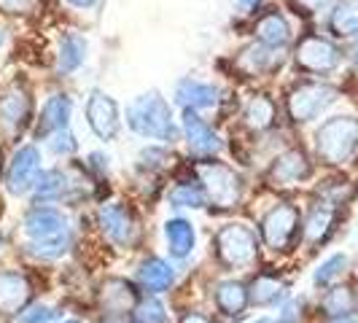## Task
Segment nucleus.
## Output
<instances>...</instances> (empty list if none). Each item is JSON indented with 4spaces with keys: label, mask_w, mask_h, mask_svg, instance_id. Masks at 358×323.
<instances>
[{
    "label": "nucleus",
    "mask_w": 358,
    "mask_h": 323,
    "mask_svg": "<svg viewBox=\"0 0 358 323\" xmlns=\"http://www.w3.org/2000/svg\"><path fill=\"white\" fill-rule=\"evenodd\" d=\"M358 145V119L331 116L315 132V151L326 164H342L353 157Z\"/></svg>",
    "instance_id": "3"
},
{
    "label": "nucleus",
    "mask_w": 358,
    "mask_h": 323,
    "mask_svg": "<svg viewBox=\"0 0 358 323\" xmlns=\"http://www.w3.org/2000/svg\"><path fill=\"white\" fill-rule=\"evenodd\" d=\"M30 116H33V103L24 89L14 87L0 94V129L6 135H19L30 124Z\"/></svg>",
    "instance_id": "15"
},
{
    "label": "nucleus",
    "mask_w": 358,
    "mask_h": 323,
    "mask_svg": "<svg viewBox=\"0 0 358 323\" xmlns=\"http://www.w3.org/2000/svg\"><path fill=\"white\" fill-rule=\"evenodd\" d=\"M65 6H71V8H78V11H94L103 0H62Z\"/></svg>",
    "instance_id": "39"
},
{
    "label": "nucleus",
    "mask_w": 358,
    "mask_h": 323,
    "mask_svg": "<svg viewBox=\"0 0 358 323\" xmlns=\"http://www.w3.org/2000/svg\"><path fill=\"white\" fill-rule=\"evenodd\" d=\"M234 3H237V8H240L243 14H253V17H256V14L262 11V6H264V0H234Z\"/></svg>",
    "instance_id": "38"
},
{
    "label": "nucleus",
    "mask_w": 358,
    "mask_h": 323,
    "mask_svg": "<svg viewBox=\"0 0 358 323\" xmlns=\"http://www.w3.org/2000/svg\"><path fill=\"white\" fill-rule=\"evenodd\" d=\"M73 183L68 178V173L62 170H49L41 173V178L36 183V205H46V202H57V199H68V189Z\"/></svg>",
    "instance_id": "23"
},
{
    "label": "nucleus",
    "mask_w": 358,
    "mask_h": 323,
    "mask_svg": "<svg viewBox=\"0 0 358 323\" xmlns=\"http://www.w3.org/2000/svg\"><path fill=\"white\" fill-rule=\"evenodd\" d=\"M90 167L97 173H108V157L103 154H90Z\"/></svg>",
    "instance_id": "40"
},
{
    "label": "nucleus",
    "mask_w": 358,
    "mask_h": 323,
    "mask_svg": "<svg viewBox=\"0 0 358 323\" xmlns=\"http://www.w3.org/2000/svg\"><path fill=\"white\" fill-rule=\"evenodd\" d=\"M294 62L302 73L326 76V73L340 68L342 52L337 49V43H331L329 38L307 33L305 38H299V43L294 49Z\"/></svg>",
    "instance_id": "6"
},
{
    "label": "nucleus",
    "mask_w": 358,
    "mask_h": 323,
    "mask_svg": "<svg viewBox=\"0 0 358 323\" xmlns=\"http://www.w3.org/2000/svg\"><path fill=\"white\" fill-rule=\"evenodd\" d=\"M221 92L215 84H208V81H199V78H180L176 84V92H173V100L178 103L180 108H192V110H199V108H215L218 106V97Z\"/></svg>",
    "instance_id": "18"
},
{
    "label": "nucleus",
    "mask_w": 358,
    "mask_h": 323,
    "mask_svg": "<svg viewBox=\"0 0 358 323\" xmlns=\"http://www.w3.org/2000/svg\"><path fill=\"white\" fill-rule=\"evenodd\" d=\"M38 178H41V154H38V148L36 145L19 148L11 164H8V173H6L8 194H14V197L27 194L30 189H36Z\"/></svg>",
    "instance_id": "11"
},
{
    "label": "nucleus",
    "mask_w": 358,
    "mask_h": 323,
    "mask_svg": "<svg viewBox=\"0 0 358 323\" xmlns=\"http://www.w3.org/2000/svg\"><path fill=\"white\" fill-rule=\"evenodd\" d=\"M345 267H348V256H345V253H334V256H329L321 267H318L315 278H313V280H315V286H329L334 278H340L342 272H345Z\"/></svg>",
    "instance_id": "32"
},
{
    "label": "nucleus",
    "mask_w": 358,
    "mask_h": 323,
    "mask_svg": "<svg viewBox=\"0 0 358 323\" xmlns=\"http://www.w3.org/2000/svg\"><path fill=\"white\" fill-rule=\"evenodd\" d=\"M340 97V92L329 84L321 81H302L294 89L288 92L286 97V110L288 119L294 124H307L313 119H318L329 106H334Z\"/></svg>",
    "instance_id": "5"
},
{
    "label": "nucleus",
    "mask_w": 358,
    "mask_h": 323,
    "mask_svg": "<svg viewBox=\"0 0 358 323\" xmlns=\"http://www.w3.org/2000/svg\"><path fill=\"white\" fill-rule=\"evenodd\" d=\"M71 110H73V103L68 94H52V97L43 103L41 116H38V122H36L38 141L52 138L54 132H59V129H68V127H71Z\"/></svg>",
    "instance_id": "17"
},
{
    "label": "nucleus",
    "mask_w": 358,
    "mask_h": 323,
    "mask_svg": "<svg viewBox=\"0 0 358 323\" xmlns=\"http://www.w3.org/2000/svg\"><path fill=\"white\" fill-rule=\"evenodd\" d=\"M30 280L22 272H0V313L3 315H19L30 302Z\"/></svg>",
    "instance_id": "20"
},
{
    "label": "nucleus",
    "mask_w": 358,
    "mask_h": 323,
    "mask_svg": "<svg viewBox=\"0 0 358 323\" xmlns=\"http://www.w3.org/2000/svg\"><path fill=\"white\" fill-rule=\"evenodd\" d=\"M90 52V43L81 33H65L59 38V49H57V71L59 76H71L76 73Z\"/></svg>",
    "instance_id": "21"
},
{
    "label": "nucleus",
    "mask_w": 358,
    "mask_h": 323,
    "mask_svg": "<svg viewBox=\"0 0 358 323\" xmlns=\"http://www.w3.org/2000/svg\"><path fill=\"white\" fill-rule=\"evenodd\" d=\"M138 280H141L143 288L159 294V291H167L170 283H173V269H170L167 261H162V259H148L138 269Z\"/></svg>",
    "instance_id": "27"
},
{
    "label": "nucleus",
    "mask_w": 358,
    "mask_h": 323,
    "mask_svg": "<svg viewBox=\"0 0 358 323\" xmlns=\"http://www.w3.org/2000/svg\"><path fill=\"white\" fill-rule=\"evenodd\" d=\"M87 124L100 141H113L122 129V116L116 100L106 92L94 89L87 100Z\"/></svg>",
    "instance_id": "10"
},
{
    "label": "nucleus",
    "mask_w": 358,
    "mask_h": 323,
    "mask_svg": "<svg viewBox=\"0 0 358 323\" xmlns=\"http://www.w3.org/2000/svg\"><path fill=\"white\" fill-rule=\"evenodd\" d=\"M97 221H100L103 234L113 245L129 248V245L138 243V224H135V218H132V213L127 210L124 205H116V202L103 205L100 213H97Z\"/></svg>",
    "instance_id": "12"
},
{
    "label": "nucleus",
    "mask_w": 358,
    "mask_h": 323,
    "mask_svg": "<svg viewBox=\"0 0 358 323\" xmlns=\"http://www.w3.org/2000/svg\"><path fill=\"white\" fill-rule=\"evenodd\" d=\"M275 116H278V106H275V100L267 97V94H256L248 100V106L243 110V119H245V124L251 127L253 132H264L269 127L275 124Z\"/></svg>",
    "instance_id": "24"
},
{
    "label": "nucleus",
    "mask_w": 358,
    "mask_h": 323,
    "mask_svg": "<svg viewBox=\"0 0 358 323\" xmlns=\"http://www.w3.org/2000/svg\"><path fill=\"white\" fill-rule=\"evenodd\" d=\"M288 6H291L296 14H305V17H310V14L321 11L323 6H326V0H288Z\"/></svg>",
    "instance_id": "37"
},
{
    "label": "nucleus",
    "mask_w": 358,
    "mask_h": 323,
    "mask_svg": "<svg viewBox=\"0 0 358 323\" xmlns=\"http://www.w3.org/2000/svg\"><path fill=\"white\" fill-rule=\"evenodd\" d=\"M3 41H6V33H3V30H0V46H3Z\"/></svg>",
    "instance_id": "43"
},
{
    "label": "nucleus",
    "mask_w": 358,
    "mask_h": 323,
    "mask_svg": "<svg viewBox=\"0 0 358 323\" xmlns=\"http://www.w3.org/2000/svg\"><path fill=\"white\" fill-rule=\"evenodd\" d=\"M205 199H208L205 189L197 186L194 180H192V183H189V180H183L180 186H176V189L170 192V202H173V205H178V208H202V205H205Z\"/></svg>",
    "instance_id": "30"
},
{
    "label": "nucleus",
    "mask_w": 358,
    "mask_h": 323,
    "mask_svg": "<svg viewBox=\"0 0 358 323\" xmlns=\"http://www.w3.org/2000/svg\"><path fill=\"white\" fill-rule=\"evenodd\" d=\"M62 323H81V321H62Z\"/></svg>",
    "instance_id": "44"
},
{
    "label": "nucleus",
    "mask_w": 358,
    "mask_h": 323,
    "mask_svg": "<svg viewBox=\"0 0 358 323\" xmlns=\"http://www.w3.org/2000/svg\"><path fill=\"white\" fill-rule=\"evenodd\" d=\"M321 310L326 313V315H334V318H337V315H348V313L353 310V294H350L345 286L331 288V291L323 296Z\"/></svg>",
    "instance_id": "31"
},
{
    "label": "nucleus",
    "mask_w": 358,
    "mask_h": 323,
    "mask_svg": "<svg viewBox=\"0 0 358 323\" xmlns=\"http://www.w3.org/2000/svg\"><path fill=\"white\" fill-rule=\"evenodd\" d=\"M310 175V162L302 148H288L286 154H280L272 162L267 173V180L272 186H294L299 180H305Z\"/></svg>",
    "instance_id": "16"
},
{
    "label": "nucleus",
    "mask_w": 358,
    "mask_h": 323,
    "mask_svg": "<svg viewBox=\"0 0 358 323\" xmlns=\"http://www.w3.org/2000/svg\"><path fill=\"white\" fill-rule=\"evenodd\" d=\"M180 127H183V135H186V143L192 148V154H199V157H210V154H218L224 143L221 138L213 132V127L208 124L197 110L192 108H183V116H180Z\"/></svg>",
    "instance_id": "14"
},
{
    "label": "nucleus",
    "mask_w": 358,
    "mask_h": 323,
    "mask_svg": "<svg viewBox=\"0 0 358 323\" xmlns=\"http://www.w3.org/2000/svg\"><path fill=\"white\" fill-rule=\"evenodd\" d=\"M215 305L224 315H240L248 307V291L237 280H227L215 288Z\"/></svg>",
    "instance_id": "26"
},
{
    "label": "nucleus",
    "mask_w": 358,
    "mask_h": 323,
    "mask_svg": "<svg viewBox=\"0 0 358 323\" xmlns=\"http://www.w3.org/2000/svg\"><path fill=\"white\" fill-rule=\"evenodd\" d=\"M259 237L245 224H229L215 234V253L227 267H245L256 259Z\"/></svg>",
    "instance_id": "7"
},
{
    "label": "nucleus",
    "mask_w": 358,
    "mask_h": 323,
    "mask_svg": "<svg viewBox=\"0 0 358 323\" xmlns=\"http://www.w3.org/2000/svg\"><path fill=\"white\" fill-rule=\"evenodd\" d=\"M329 33L340 41H358V0H340L331 8Z\"/></svg>",
    "instance_id": "22"
},
{
    "label": "nucleus",
    "mask_w": 358,
    "mask_h": 323,
    "mask_svg": "<svg viewBox=\"0 0 358 323\" xmlns=\"http://www.w3.org/2000/svg\"><path fill=\"white\" fill-rule=\"evenodd\" d=\"M280 52L283 49H272V46L253 38L251 43H245L240 52L234 54V71L245 76V78L269 76V73L280 71V65H283V54Z\"/></svg>",
    "instance_id": "8"
},
{
    "label": "nucleus",
    "mask_w": 358,
    "mask_h": 323,
    "mask_svg": "<svg viewBox=\"0 0 358 323\" xmlns=\"http://www.w3.org/2000/svg\"><path fill=\"white\" fill-rule=\"evenodd\" d=\"M251 33L256 41L267 43V46H272V49H286L288 43H291V38H294L291 22H288V17L278 8V6L262 8V11L253 17Z\"/></svg>",
    "instance_id": "13"
},
{
    "label": "nucleus",
    "mask_w": 358,
    "mask_h": 323,
    "mask_svg": "<svg viewBox=\"0 0 358 323\" xmlns=\"http://www.w3.org/2000/svg\"><path fill=\"white\" fill-rule=\"evenodd\" d=\"M331 221H334V208L329 202H318L307 215L305 237L310 243H321L323 237L329 234V229H331Z\"/></svg>",
    "instance_id": "29"
},
{
    "label": "nucleus",
    "mask_w": 358,
    "mask_h": 323,
    "mask_svg": "<svg viewBox=\"0 0 358 323\" xmlns=\"http://www.w3.org/2000/svg\"><path fill=\"white\" fill-rule=\"evenodd\" d=\"M100 305L110 318H122L138 305V291L122 278H108L100 288Z\"/></svg>",
    "instance_id": "19"
},
{
    "label": "nucleus",
    "mask_w": 358,
    "mask_h": 323,
    "mask_svg": "<svg viewBox=\"0 0 358 323\" xmlns=\"http://www.w3.org/2000/svg\"><path fill=\"white\" fill-rule=\"evenodd\" d=\"M24 237H27V251L41 259H59L71 251L73 243L68 218L54 208H41V205L24 215Z\"/></svg>",
    "instance_id": "1"
},
{
    "label": "nucleus",
    "mask_w": 358,
    "mask_h": 323,
    "mask_svg": "<svg viewBox=\"0 0 358 323\" xmlns=\"http://www.w3.org/2000/svg\"><path fill=\"white\" fill-rule=\"evenodd\" d=\"M331 323H358V321H356V318H350V315H337Z\"/></svg>",
    "instance_id": "42"
},
{
    "label": "nucleus",
    "mask_w": 358,
    "mask_h": 323,
    "mask_svg": "<svg viewBox=\"0 0 358 323\" xmlns=\"http://www.w3.org/2000/svg\"><path fill=\"white\" fill-rule=\"evenodd\" d=\"M46 141H49L52 154H57V157H71L73 151L78 148V143H76V138H73L71 129H59V132H54L52 138H46Z\"/></svg>",
    "instance_id": "35"
},
{
    "label": "nucleus",
    "mask_w": 358,
    "mask_h": 323,
    "mask_svg": "<svg viewBox=\"0 0 358 323\" xmlns=\"http://www.w3.org/2000/svg\"><path fill=\"white\" fill-rule=\"evenodd\" d=\"M135 321L138 323H167L164 305L154 296H145L143 302L135 305Z\"/></svg>",
    "instance_id": "33"
},
{
    "label": "nucleus",
    "mask_w": 358,
    "mask_h": 323,
    "mask_svg": "<svg viewBox=\"0 0 358 323\" xmlns=\"http://www.w3.org/2000/svg\"><path fill=\"white\" fill-rule=\"evenodd\" d=\"M57 315H59V313H57L54 307L36 305V307H30V310H22L19 321H22V323H52Z\"/></svg>",
    "instance_id": "36"
},
{
    "label": "nucleus",
    "mask_w": 358,
    "mask_h": 323,
    "mask_svg": "<svg viewBox=\"0 0 358 323\" xmlns=\"http://www.w3.org/2000/svg\"><path fill=\"white\" fill-rule=\"evenodd\" d=\"M164 237H167V245H170V253L176 259H186L192 248H194V227L183 218H173L164 224Z\"/></svg>",
    "instance_id": "25"
},
{
    "label": "nucleus",
    "mask_w": 358,
    "mask_h": 323,
    "mask_svg": "<svg viewBox=\"0 0 358 323\" xmlns=\"http://www.w3.org/2000/svg\"><path fill=\"white\" fill-rule=\"evenodd\" d=\"M194 173L202 180V189L208 199L218 208H234L243 197V180L229 164L218 159H199L194 162Z\"/></svg>",
    "instance_id": "4"
},
{
    "label": "nucleus",
    "mask_w": 358,
    "mask_h": 323,
    "mask_svg": "<svg viewBox=\"0 0 358 323\" xmlns=\"http://www.w3.org/2000/svg\"><path fill=\"white\" fill-rule=\"evenodd\" d=\"M280 296H283V283L278 278H269V275H259L251 283V291H248V302L259 307L278 305Z\"/></svg>",
    "instance_id": "28"
},
{
    "label": "nucleus",
    "mask_w": 358,
    "mask_h": 323,
    "mask_svg": "<svg viewBox=\"0 0 358 323\" xmlns=\"http://www.w3.org/2000/svg\"><path fill=\"white\" fill-rule=\"evenodd\" d=\"M43 8V0H0V14L8 17H33Z\"/></svg>",
    "instance_id": "34"
},
{
    "label": "nucleus",
    "mask_w": 358,
    "mask_h": 323,
    "mask_svg": "<svg viewBox=\"0 0 358 323\" xmlns=\"http://www.w3.org/2000/svg\"><path fill=\"white\" fill-rule=\"evenodd\" d=\"M127 127L141 138L164 141V143H176L178 141V127L173 122L170 103L157 89L135 97L127 106Z\"/></svg>",
    "instance_id": "2"
},
{
    "label": "nucleus",
    "mask_w": 358,
    "mask_h": 323,
    "mask_svg": "<svg viewBox=\"0 0 358 323\" xmlns=\"http://www.w3.org/2000/svg\"><path fill=\"white\" fill-rule=\"evenodd\" d=\"M296 232H299V210L294 205H275L262 218V237L275 251H286Z\"/></svg>",
    "instance_id": "9"
},
{
    "label": "nucleus",
    "mask_w": 358,
    "mask_h": 323,
    "mask_svg": "<svg viewBox=\"0 0 358 323\" xmlns=\"http://www.w3.org/2000/svg\"><path fill=\"white\" fill-rule=\"evenodd\" d=\"M180 323H213V321L205 318V315H199V313H189V315H183V321Z\"/></svg>",
    "instance_id": "41"
}]
</instances>
